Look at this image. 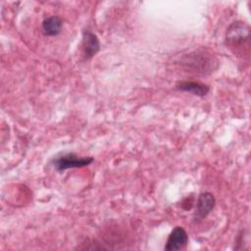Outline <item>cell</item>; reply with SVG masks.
I'll return each instance as SVG.
<instances>
[{
	"label": "cell",
	"mask_w": 251,
	"mask_h": 251,
	"mask_svg": "<svg viewBox=\"0 0 251 251\" xmlns=\"http://www.w3.org/2000/svg\"><path fill=\"white\" fill-rule=\"evenodd\" d=\"M188 242V235L185 229L182 226H176L170 233L166 245L165 250L167 251H175L181 250L185 248Z\"/></svg>",
	"instance_id": "5"
},
{
	"label": "cell",
	"mask_w": 251,
	"mask_h": 251,
	"mask_svg": "<svg viewBox=\"0 0 251 251\" xmlns=\"http://www.w3.org/2000/svg\"><path fill=\"white\" fill-rule=\"evenodd\" d=\"M82 50L85 59H91L100 50V41L97 35L88 29L82 32Z\"/></svg>",
	"instance_id": "6"
},
{
	"label": "cell",
	"mask_w": 251,
	"mask_h": 251,
	"mask_svg": "<svg viewBox=\"0 0 251 251\" xmlns=\"http://www.w3.org/2000/svg\"><path fill=\"white\" fill-rule=\"evenodd\" d=\"M63 26V22L58 16H51L42 22V32L47 36H55L60 33Z\"/></svg>",
	"instance_id": "8"
},
{
	"label": "cell",
	"mask_w": 251,
	"mask_h": 251,
	"mask_svg": "<svg viewBox=\"0 0 251 251\" xmlns=\"http://www.w3.org/2000/svg\"><path fill=\"white\" fill-rule=\"evenodd\" d=\"M180 65L185 72L196 75H209L218 68L219 61L211 52L197 50L183 56L180 60Z\"/></svg>",
	"instance_id": "1"
},
{
	"label": "cell",
	"mask_w": 251,
	"mask_h": 251,
	"mask_svg": "<svg viewBox=\"0 0 251 251\" xmlns=\"http://www.w3.org/2000/svg\"><path fill=\"white\" fill-rule=\"evenodd\" d=\"M176 89L183 91V92H188L196 96L203 97L207 95L210 91V87L202 82L199 81H192V80H181L178 81L176 84Z\"/></svg>",
	"instance_id": "7"
},
{
	"label": "cell",
	"mask_w": 251,
	"mask_h": 251,
	"mask_svg": "<svg viewBox=\"0 0 251 251\" xmlns=\"http://www.w3.org/2000/svg\"><path fill=\"white\" fill-rule=\"evenodd\" d=\"M250 39V26L242 21L233 22L226 31V44L234 52H242L248 46Z\"/></svg>",
	"instance_id": "2"
},
{
	"label": "cell",
	"mask_w": 251,
	"mask_h": 251,
	"mask_svg": "<svg viewBox=\"0 0 251 251\" xmlns=\"http://www.w3.org/2000/svg\"><path fill=\"white\" fill-rule=\"evenodd\" d=\"M216 204L215 196L211 192H202L199 194L193 214V220L195 223L203 221L213 210Z\"/></svg>",
	"instance_id": "4"
},
{
	"label": "cell",
	"mask_w": 251,
	"mask_h": 251,
	"mask_svg": "<svg viewBox=\"0 0 251 251\" xmlns=\"http://www.w3.org/2000/svg\"><path fill=\"white\" fill-rule=\"evenodd\" d=\"M92 162V157H79L74 153H67L55 158L52 161V165L58 172H63L68 169L82 168L90 165Z\"/></svg>",
	"instance_id": "3"
}]
</instances>
